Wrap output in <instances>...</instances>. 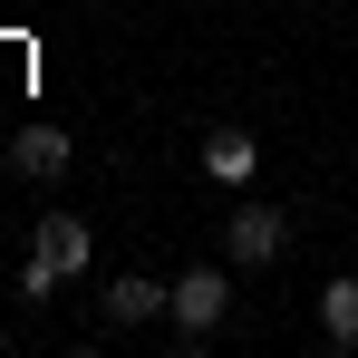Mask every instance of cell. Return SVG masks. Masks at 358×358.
<instances>
[{
	"label": "cell",
	"mask_w": 358,
	"mask_h": 358,
	"mask_svg": "<svg viewBox=\"0 0 358 358\" xmlns=\"http://www.w3.org/2000/svg\"><path fill=\"white\" fill-rule=\"evenodd\" d=\"M223 310H233V271H223V262H194V271H175L165 320H175V339H184V349H203V339L223 329Z\"/></svg>",
	"instance_id": "6da1fadb"
},
{
	"label": "cell",
	"mask_w": 358,
	"mask_h": 358,
	"mask_svg": "<svg viewBox=\"0 0 358 358\" xmlns=\"http://www.w3.org/2000/svg\"><path fill=\"white\" fill-rule=\"evenodd\" d=\"M223 242H233V271H271L291 252V213L281 203H233L223 213Z\"/></svg>",
	"instance_id": "7a4b0ae2"
},
{
	"label": "cell",
	"mask_w": 358,
	"mask_h": 358,
	"mask_svg": "<svg viewBox=\"0 0 358 358\" xmlns=\"http://www.w3.org/2000/svg\"><path fill=\"white\" fill-rule=\"evenodd\" d=\"M29 252H39V262H49L59 281H78V271L97 262V233H87L78 213H39V233H29Z\"/></svg>",
	"instance_id": "3957f363"
},
{
	"label": "cell",
	"mask_w": 358,
	"mask_h": 358,
	"mask_svg": "<svg viewBox=\"0 0 358 358\" xmlns=\"http://www.w3.org/2000/svg\"><path fill=\"white\" fill-rule=\"evenodd\" d=\"M68 155H78V145H68L59 126H20V136H10V175H20V184H59Z\"/></svg>",
	"instance_id": "277c9868"
},
{
	"label": "cell",
	"mask_w": 358,
	"mask_h": 358,
	"mask_svg": "<svg viewBox=\"0 0 358 358\" xmlns=\"http://www.w3.org/2000/svg\"><path fill=\"white\" fill-rule=\"evenodd\" d=\"M165 300H175V281H165V291H155V281H145V271H117V281H107V320H117V329H145V320H155V310H165Z\"/></svg>",
	"instance_id": "5b68a950"
},
{
	"label": "cell",
	"mask_w": 358,
	"mask_h": 358,
	"mask_svg": "<svg viewBox=\"0 0 358 358\" xmlns=\"http://www.w3.org/2000/svg\"><path fill=\"white\" fill-rule=\"evenodd\" d=\"M252 165H262V145H252L242 126H213V136H203V175L213 184H252Z\"/></svg>",
	"instance_id": "8992f818"
},
{
	"label": "cell",
	"mask_w": 358,
	"mask_h": 358,
	"mask_svg": "<svg viewBox=\"0 0 358 358\" xmlns=\"http://www.w3.org/2000/svg\"><path fill=\"white\" fill-rule=\"evenodd\" d=\"M320 329H329V349H358V271H339L320 291Z\"/></svg>",
	"instance_id": "52a82bcc"
},
{
	"label": "cell",
	"mask_w": 358,
	"mask_h": 358,
	"mask_svg": "<svg viewBox=\"0 0 358 358\" xmlns=\"http://www.w3.org/2000/svg\"><path fill=\"white\" fill-rule=\"evenodd\" d=\"M59 291H68V281H59V271H49V262H39V252H29V262H20V300L39 310V300H59Z\"/></svg>",
	"instance_id": "ba28073f"
}]
</instances>
